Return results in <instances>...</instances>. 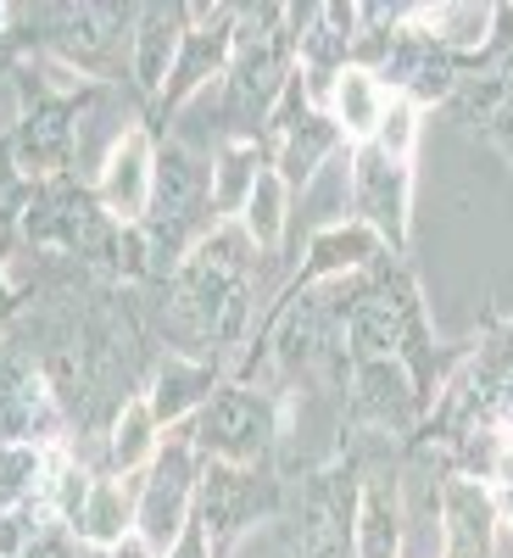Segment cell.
<instances>
[{"label":"cell","mask_w":513,"mask_h":558,"mask_svg":"<svg viewBox=\"0 0 513 558\" xmlns=\"http://www.w3.org/2000/svg\"><path fill=\"white\" fill-rule=\"evenodd\" d=\"M12 196H17V179H12V162H0V218H7Z\"/></svg>","instance_id":"cell-19"},{"label":"cell","mask_w":513,"mask_h":558,"mask_svg":"<svg viewBox=\"0 0 513 558\" xmlns=\"http://www.w3.org/2000/svg\"><path fill=\"white\" fill-rule=\"evenodd\" d=\"M452 520H457V558H486V536H491V508L475 486L452 492Z\"/></svg>","instance_id":"cell-10"},{"label":"cell","mask_w":513,"mask_h":558,"mask_svg":"<svg viewBox=\"0 0 513 558\" xmlns=\"http://www.w3.org/2000/svg\"><path fill=\"white\" fill-rule=\"evenodd\" d=\"M201 375H162V397H157V413H179L184 402L196 397Z\"/></svg>","instance_id":"cell-18"},{"label":"cell","mask_w":513,"mask_h":558,"mask_svg":"<svg viewBox=\"0 0 513 558\" xmlns=\"http://www.w3.org/2000/svg\"><path fill=\"white\" fill-rule=\"evenodd\" d=\"M68 146H73L68 112H62V107H45L39 118H28V129H23V140H17V162H23V168H57V162L68 157Z\"/></svg>","instance_id":"cell-7"},{"label":"cell","mask_w":513,"mask_h":558,"mask_svg":"<svg viewBox=\"0 0 513 558\" xmlns=\"http://www.w3.org/2000/svg\"><path fill=\"white\" fill-rule=\"evenodd\" d=\"M413 101H391L386 107V118H380V151L391 157V162H402L407 157V146H413Z\"/></svg>","instance_id":"cell-15"},{"label":"cell","mask_w":513,"mask_h":558,"mask_svg":"<svg viewBox=\"0 0 513 558\" xmlns=\"http://www.w3.org/2000/svg\"><path fill=\"white\" fill-rule=\"evenodd\" d=\"M173 51H179V12H168V7L146 12V28H139V51H134L139 84H146V89H157V84L168 78V62H173Z\"/></svg>","instance_id":"cell-6"},{"label":"cell","mask_w":513,"mask_h":558,"mask_svg":"<svg viewBox=\"0 0 513 558\" xmlns=\"http://www.w3.org/2000/svg\"><path fill=\"white\" fill-rule=\"evenodd\" d=\"M262 430V413L252 397H218L207 408V441H218L223 452H241V436Z\"/></svg>","instance_id":"cell-9"},{"label":"cell","mask_w":513,"mask_h":558,"mask_svg":"<svg viewBox=\"0 0 513 558\" xmlns=\"http://www.w3.org/2000/svg\"><path fill=\"white\" fill-rule=\"evenodd\" d=\"M151 179H157V168H151V140L139 134V129H129L118 146L107 151V168H101V202H107V213L112 218H139L151 207Z\"/></svg>","instance_id":"cell-1"},{"label":"cell","mask_w":513,"mask_h":558,"mask_svg":"<svg viewBox=\"0 0 513 558\" xmlns=\"http://www.w3.org/2000/svg\"><path fill=\"white\" fill-rule=\"evenodd\" d=\"M78 525H84L89 536H96V542H118V536L129 531V502H123V486H96V492H89Z\"/></svg>","instance_id":"cell-11"},{"label":"cell","mask_w":513,"mask_h":558,"mask_svg":"<svg viewBox=\"0 0 513 558\" xmlns=\"http://www.w3.org/2000/svg\"><path fill=\"white\" fill-rule=\"evenodd\" d=\"M151 425H157V408H151V402H129V408H123L118 441H112V458L123 463V470H134V463L151 452Z\"/></svg>","instance_id":"cell-12"},{"label":"cell","mask_w":513,"mask_h":558,"mask_svg":"<svg viewBox=\"0 0 513 558\" xmlns=\"http://www.w3.org/2000/svg\"><path fill=\"white\" fill-rule=\"evenodd\" d=\"M252 184H257V151H252V146H235V151H229V157L218 162L212 202H218V207H246Z\"/></svg>","instance_id":"cell-13"},{"label":"cell","mask_w":513,"mask_h":558,"mask_svg":"<svg viewBox=\"0 0 513 558\" xmlns=\"http://www.w3.org/2000/svg\"><path fill=\"white\" fill-rule=\"evenodd\" d=\"M151 191H157V241L179 246V235L196 223V207H201V168L184 151H162Z\"/></svg>","instance_id":"cell-2"},{"label":"cell","mask_w":513,"mask_h":558,"mask_svg":"<svg viewBox=\"0 0 513 558\" xmlns=\"http://www.w3.org/2000/svg\"><path fill=\"white\" fill-rule=\"evenodd\" d=\"M352 184H357V207L375 218L391 241H402V196H407V173H402V162H391V157L375 146V151H363V157H357Z\"/></svg>","instance_id":"cell-3"},{"label":"cell","mask_w":513,"mask_h":558,"mask_svg":"<svg viewBox=\"0 0 513 558\" xmlns=\"http://www.w3.org/2000/svg\"><path fill=\"white\" fill-rule=\"evenodd\" d=\"M179 508H184V452L173 447L168 458H162V475H157V486H151V502H146V536H151V547H162V542H173V531H179Z\"/></svg>","instance_id":"cell-5"},{"label":"cell","mask_w":513,"mask_h":558,"mask_svg":"<svg viewBox=\"0 0 513 558\" xmlns=\"http://www.w3.org/2000/svg\"><path fill=\"white\" fill-rule=\"evenodd\" d=\"M34 470H39V458H34V452L7 447V452H0V497H17V492L34 481Z\"/></svg>","instance_id":"cell-17"},{"label":"cell","mask_w":513,"mask_h":558,"mask_svg":"<svg viewBox=\"0 0 513 558\" xmlns=\"http://www.w3.org/2000/svg\"><path fill=\"white\" fill-rule=\"evenodd\" d=\"M313 257H318V268H330V263H363L368 257V235H363V229H335V235H323L313 246Z\"/></svg>","instance_id":"cell-16"},{"label":"cell","mask_w":513,"mask_h":558,"mask_svg":"<svg viewBox=\"0 0 513 558\" xmlns=\"http://www.w3.org/2000/svg\"><path fill=\"white\" fill-rule=\"evenodd\" d=\"M386 107H391L386 101V84L375 73H363V68L341 73V84H335V118L346 123V134H380Z\"/></svg>","instance_id":"cell-4"},{"label":"cell","mask_w":513,"mask_h":558,"mask_svg":"<svg viewBox=\"0 0 513 558\" xmlns=\"http://www.w3.org/2000/svg\"><path fill=\"white\" fill-rule=\"evenodd\" d=\"M23 558H68V547H57V542H39V547H28Z\"/></svg>","instance_id":"cell-20"},{"label":"cell","mask_w":513,"mask_h":558,"mask_svg":"<svg viewBox=\"0 0 513 558\" xmlns=\"http://www.w3.org/2000/svg\"><path fill=\"white\" fill-rule=\"evenodd\" d=\"M279 229H285V184H279V173H257L246 196V235L257 246H273Z\"/></svg>","instance_id":"cell-8"},{"label":"cell","mask_w":513,"mask_h":558,"mask_svg":"<svg viewBox=\"0 0 513 558\" xmlns=\"http://www.w3.org/2000/svg\"><path fill=\"white\" fill-rule=\"evenodd\" d=\"M330 151H335V129H323L318 118H307V129L291 134V146H285V173L307 184V179L318 173L313 162H318V157H330Z\"/></svg>","instance_id":"cell-14"}]
</instances>
